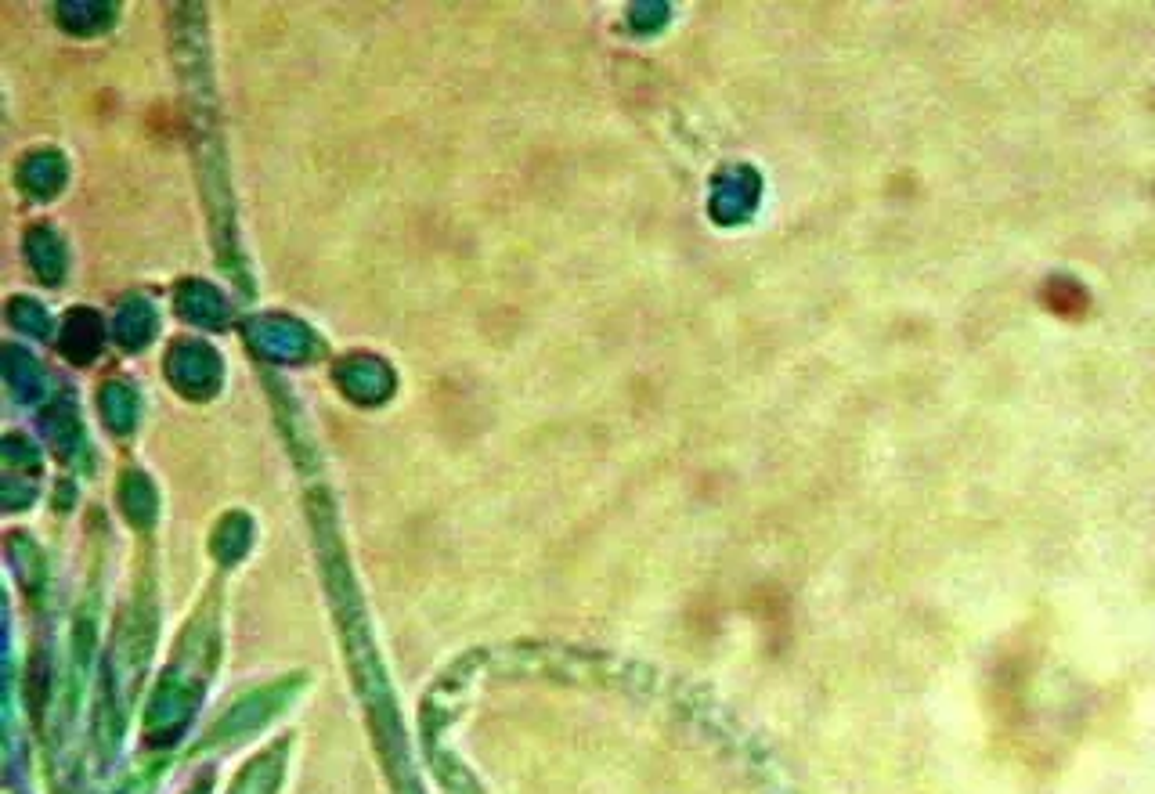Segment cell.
<instances>
[{"label":"cell","mask_w":1155,"mask_h":794,"mask_svg":"<svg viewBox=\"0 0 1155 794\" xmlns=\"http://www.w3.org/2000/svg\"><path fill=\"white\" fill-rule=\"evenodd\" d=\"M1044 304L1051 307L1054 314H1065V318H1080L1087 311V293H1083L1076 282L1069 278H1054L1044 286Z\"/></svg>","instance_id":"obj_1"}]
</instances>
